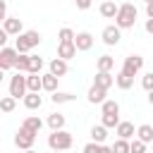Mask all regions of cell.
<instances>
[{
    "label": "cell",
    "instance_id": "47",
    "mask_svg": "<svg viewBox=\"0 0 153 153\" xmlns=\"http://www.w3.org/2000/svg\"><path fill=\"white\" fill-rule=\"evenodd\" d=\"M143 2H153V0H143Z\"/></svg>",
    "mask_w": 153,
    "mask_h": 153
},
{
    "label": "cell",
    "instance_id": "23",
    "mask_svg": "<svg viewBox=\"0 0 153 153\" xmlns=\"http://www.w3.org/2000/svg\"><path fill=\"white\" fill-rule=\"evenodd\" d=\"M136 139H141L143 143L153 141V124H139L136 127Z\"/></svg>",
    "mask_w": 153,
    "mask_h": 153
},
{
    "label": "cell",
    "instance_id": "22",
    "mask_svg": "<svg viewBox=\"0 0 153 153\" xmlns=\"http://www.w3.org/2000/svg\"><path fill=\"white\" fill-rule=\"evenodd\" d=\"M105 139H108V127H103V124H93V127H91V141H96V143H105Z\"/></svg>",
    "mask_w": 153,
    "mask_h": 153
},
{
    "label": "cell",
    "instance_id": "28",
    "mask_svg": "<svg viewBox=\"0 0 153 153\" xmlns=\"http://www.w3.org/2000/svg\"><path fill=\"white\" fill-rule=\"evenodd\" d=\"M41 69H43V57L29 53V74H41Z\"/></svg>",
    "mask_w": 153,
    "mask_h": 153
},
{
    "label": "cell",
    "instance_id": "20",
    "mask_svg": "<svg viewBox=\"0 0 153 153\" xmlns=\"http://www.w3.org/2000/svg\"><path fill=\"white\" fill-rule=\"evenodd\" d=\"M22 127H24V129H29L31 134H38V131H41V127H43V120H41V117H36V115H29V117L22 122Z\"/></svg>",
    "mask_w": 153,
    "mask_h": 153
},
{
    "label": "cell",
    "instance_id": "46",
    "mask_svg": "<svg viewBox=\"0 0 153 153\" xmlns=\"http://www.w3.org/2000/svg\"><path fill=\"white\" fill-rule=\"evenodd\" d=\"M53 153H62V151H53Z\"/></svg>",
    "mask_w": 153,
    "mask_h": 153
},
{
    "label": "cell",
    "instance_id": "42",
    "mask_svg": "<svg viewBox=\"0 0 153 153\" xmlns=\"http://www.w3.org/2000/svg\"><path fill=\"white\" fill-rule=\"evenodd\" d=\"M146 31L153 36V19H146Z\"/></svg>",
    "mask_w": 153,
    "mask_h": 153
},
{
    "label": "cell",
    "instance_id": "41",
    "mask_svg": "<svg viewBox=\"0 0 153 153\" xmlns=\"http://www.w3.org/2000/svg\"><path fill=\"white\" fill-rule=\"evenodd\" d=\"M98 153H112V146H105V143H100V151Z\"/></svg>",
    "mask_w": 153,
    "mask_h": 153
},
{
    "label": "cell",
    "instance_id": "24",
    "mask_svg": "<svg viewBox=\"0 0 153 153\" xmlns=\"http://www.w3.org/2000/svg\"><path fill=\"white\" fill-rule=\"evenodd\" d=\"M96 67H98V72H112L115 69V57L112 55H100Z\"/></svg>",
    "mask_w": 153,
    "mask_h": 153
},
{
    "label": "cell",
    "instance_id": "31",
    "mask_svg": "<svg viewBox=\"0 0 153 153\" xmlns=\"http://www.w3.org/2000/svg\"><path fill=\"white\" fill-rule=\"evenodd\" d=\"M100 124L108 127V129H115V127L120 124V115H103V117H100Z\"/></svg>",
    "mask_w": 153,
    "mask_h": 153
},
{
    "label": "cell",
    "instance_id": "32",
    "mask_svg": "<svg viewBox=\"0 0 153 153\" xmlns=\"http://www.w3.org/2000/svg\"><path fill=\"white\" fill-rule=\"evenodd\" d=\"M146 146H148V143H143L141 139L134 136V139L129 141V153H146Z\"/></svg>",
    "mask_w": 153,
    "mask_h": 153
},
{
    "label": "cell",
    "instance_id": "30",
    "mask_svg": "<svg viewBox=\"0 0 153 153\" xmlns=\"http://www.w3.org/2000/svg\"><path fill=\"white\" fill-rule=\"evenodd\" d=\"M74 31L69 29V26H62L60 31H57V38H60V43H69V41H74Z\"/></svg>",
    "mask_w": 153,
    "mask_h": 153
},
{
    "label": "cell",
    "instance_id": "3",
    "mask_svg": "<svg viewBox=\"0 0 153 153\" xmlns=\"http://www.w3.org/2000/svg\"><path fill=\"white\" fill-rule=\"evenodd\" d=\"M72 143H74V139H72V134H69L67 129H55V131L48 136L50 151H69Z\"/></svg>",
    "mask_w": 153,
    "mask_h": 153
},
{
    "label": "cell",
    "instance_id": "43",
    "mask_svg": "<svg viewBox=\"0 0 153 153\" xmlns=\"http://www.w3.org/2000/svg\"><path fill=\"white\" fill-rule=\"evenodd\" d=\"M148 103L153 105V91H148Z\"/></svg>",
    "mask_w": 153,
    "mask_h": 153
},
{
    "label": "cell",
    "instance_id": "18",
    "mask_svg": "<svg viewBox=\"0 0 153 153\" xmlns=\"http://www.w3.org/2000/svg\"><path fill=\"white\" fill-rule=\"evenodd\" d=\"M50 100H53L55 105H65V103H74L76 96L69 93V91H55V93H50Z\"/></svg>",
    "mask_w": 153,
    "mask_h": 153
},
{
    "label": "cell",
    "instance_id": "36",
    "mask_svg": "<svg viewBox=\"0 0 153 153\" xmlns=\"http://www.w3.org/2000/svg\"><path fill=\"white\" fill-rule=\"evenodd\" d=\"M98 151H100V143H96V141H88L84 146V153H98Z\"/></svg>",
    "mask_w": 153,
    "mask_h": 153
},
{
    "label": "cell",
    "instance_id": "17",
    "mask_svg": "<svg viewBox=\"0 0 153 153\" xmlns=\"http://www.w3.org/2000/svg\"><path fill=\"white\" fill-rule=\"evenodd\" d=\"M93 84L108 91V88L115 84V76H112V72H96V79H93Z\"/></svg>",
    "mask_w": 153,
    "mask_h": 153
},
{
    "label": "cell",
    "instance_id": "38",
    "mask_svg": "<svg viewBox=\"0 0 153 153\" xmlns=\"http://www.w3.org/2000/svg\"><path fill=\"white\" fill-rule=\"evenodd\" d=\"M7 19V2L5 0H0V24Z\"/></svg>",
    "mask_w": 153,
    "mask_h": 153
},
{
    "label": "cell",
    "instance_id": "26",
    "mask_svg": "<svg viewBox=\"0 0 153 153\" xmlns=\"http://www.w3.org/2000/svg\"><path fill=\"white\" fill-rule=\"evenodd\" d=\"M26 88L29 91H43V81H41V74H26Z\"/></svg>",
    "mask_w": 153,
    "mask_h": 153
},
{
    "label": "cell",
    "instance_id": "16",
    "mask_svg": "<svg viewBox=\"0 0 153 153\" xmlns=\"http://www.w3.org/2000/svg\"><path fill=\"white\" fill-rule=\"evenodd\" d=\"M22 100H24V108H26V110H38V108L43 105V98H41L36 91H26V96H24Z\"/></svg>",
    "mask_w": 153,
    "mask_h": 153
},
{
    "label": "cell",
    "instance_id": "10",
    "mask_svg": "<svg viewBox=\"0 0 153 153\" xmlns=\"http://www.w3.org/2000/svg\"><path fill=\"white\" fill-rule=\"evenodd\" d=\"M2 29H5L10 36H19V33L24 31V24H22L19 17H7V19L2 22Z\"/></svg>",
    "mask_w": 153,
    "mask_h": 153
},
{
    "label": "cell",
    "instance_id": "39",
    "mask_svg": "<svg viewBox=\"0 0 153 153\" xmlns=\"http://www.w3.org/2000/svg\"><path fill=\"white\" fill-rule=\"evenodd\" d=\"M7 38H10V33L0 26V48H5V45H7Z\"/></svg>",
    "mask_w": 153,
    "mask_h": 153
},
{
    "label": "cell",
    "instance_id": "40",
    "mask_svg": "<svg viewBox=\"0 0 153 153\" xmlns=\"http://www.w3.org/2000/svg\"><path fill=\"white\" fill-rule=\"evenodd\" d=\"M146 17L153 19V2H146Z\"/></svg>",
    "mask_w": 153,
    "mask_h": 153
},
{
    "label": "cell",
    "instance_id": "1",
    "mask_svg": "<svg viewBox=\"0 0 153 153\" xmlns=\"http://www.w3.org/2000/svg\"><path fill=\"white\" fill-rule=\"evenodd\" d=\"M41 41H43V38H41V33H38L36 29H29V31H22V33L17 36V41H14V48H17V53H22V55H29V53H31V48H36Z\"/></svg>",
    "mask_w": 153,
    "mask_h": 153
},
{
    "label": "cell",
    "instance_id": "4",
    "mask_svg": "<svg viewBox=\"0 0 153 153\" xmlns=\"http://www.w3.org/2000/svg\"><path fill=\"white\" fill-rule=\"evenodd\" d=\"M26 91H29V88H26V74H24V72H17V74L10 79V96H14V98L19 100V98L26 96Z\"/></svg>",
    "mask_w": 153,
    "mask_h": 153
},
{
    "label": "cell",
    "instance_id": "27",
    "mask_svg": "<svg viewBox=\"0 0 153 153\" xmlns=\"http://www.w3.org/2000/svg\"><path fill=\"white\" fill-rule=\"evenodd\" d=\"M100 110H103V115H120V103L105 98V100L100 103Z\"/></svg>",
    "mask_w": 153,
    "mask_h": 153
},
{
    "label": "cell",
    "instance_id": "2",
    "mask_svg": "<svg viewBox=\"0 0 153 153\" xmlns=\"http://www.w3.org/2000/svg\"><path fill=\"white\" fill-rule=\"evenodd\" d=\"M136 17H139V12H136L134 2H122V5H120V10H117L115 24H117L120 29H131V26L136 24Z\"/></svg>",
    "mask_w": 153,
    "mask_h": 153
},
{
    "label": "cell",
    "instance_id": "13",
    "mask_svg": "<svg viewBox=\"0 0 153 153\" xmlns=\"http://www.w3.org/2000/svg\"><path fill=\"white\" fill-rule=\"evenodd\" d=\"M98 10H100V17H105V19H115V17H117V10H120V5H117L115 0H103Z\"/></svg>",
    "mask_w": 153,
    "mask_h": 153
},
{
    "label": "cell",
    "instance_id": "15",
    "mask_svg": "<svg viewBox=\"0 0 153 153\" xmlns=\"http://www.w3.org/2000/svg\"><path fill=\"white\" fill-rule=\"evenodd\" d=\"M76 45H74V41H69V43H60L57 45V57H62V60H72V57H76Z\"/></svg>",
    "mask_w": 153,
    "mask_h": 153
},
{
    "label": "cell",
    "instance_id": "14",
    "mask_svg": "<svg viewBox=\"0 0 153 153\" xmlns=\"http://www.w3.org/2000/svg\"><path fill=\"white\" fill-rule=\"evenodd\" d=\"M105 96H108V91H105V88H100V86L91 84V88H88V93H86V100H88V103H93V105H96V103L100 105V103L105 100Z\"/></svg>",
    "mask_w": 153,
    "mask_h": 153
},
{
    "label": "cell",
    "instance_id": "6",
    "mask_svg": "<svg viewBox=\"0 0 153 153\" xmlns=\"http://www.w3.org/2000/svg\"><path fill=\"white\" fill-rule=\"evenodd\" d=\"M33 141H36V134H31V131H29V129H24V127H19V131L14 134V146H17V148H22V151L33 148Z\"/></svg>",
    "mask_w": 153,
    "mask_h": 153
},
{
    "label": "cell",
    "instance_id": "34",
    "mask_svg": "<svg viewBox=\"0 0 153 153\" xmlns=\"http://www.w3.org/2000/svg\"><path fill=\"white\" fill-rule=\"evenodd\" d=\"M112 153H129V141L127 139H117L112 143Z\"/></svg>",
    "mask_w": 153,
    "mask_h": 153
},
{
    "label": "cell",
    "instance_id": "8",
    "mask_svg": "<svg viewBox=\"0 0 153 153\" xmlns=\"http://www.w3.org/2000/svg\"><path fill=\"white\" fill-rule=\"evenodd\" d=\"M100 38H103V43H105V45H117V43H120V38H122V29H120L117 24H110V26H105V29H103Z\"/></svg>",
    "mask_w": 153,
    "mask_h": 153
},
{
    "label": "cell",
    "instance_id": "45",
    "mask_svg": "<svg viewBox=\"0 0 153 153\" xmlns=\"http://www.w3.org/2000/svg\"><path fill=\"white\" fill-rule=\"evenodd\" d=\"M24 153H36V151H33V148H29V151H24Z\"/></svg>",
    "mask_w": 153,
    "mask_h": 153
},
{
    "label": "cell",
    "instance_id": "33",
    "mask_svg": "<svg viewBox=\"0 0 153 153\" xmlns=\"http://www.w3.org/2000/svg\"><path fill=\"white\" fill-rule=\"evenodd\" d=\"M14 69H17V72H24V74H29V55H22V53H19Z\"/></svg>",
    "mask_w": 153,
    "mask_h": 153
},
{
    "label": "cell",
    "instance_id": "35",
    "mask_svg": "<svg viewBox=\"0 0 153 153\" xmlns=\"http://www.w3.org/2000/svg\"><path fill=\"white\" fill-rule=\"evenodd\" d=\"M141 86H143L146 91H153V72H146V74L141 76Z\"/></svg>",
    "mask_w": 153,
    "mask_h": 153
},
{
    "label": "cell",
    "instance_id": "37",
    "mask_svg": "<svg viewBox=\"0 0 153 153\" xmlns=\"http://www.w3.org/2000/svg\"><path fill=\"white\" fill-rule=\"evenodd\" d=\"M91 2H93V0H74L76 10H88V7H91Z\"/></svg>",
    "mask_w": 153,
    "mask_h": 153
},
{
    "label": "cell",
    "instance_id": "7",
    "mask_svg": "<svg viewBox=\"0 0 153 153\" xmlns=\"http://www.w3.org/2000/svg\"><path fill=\"white\" fill-rule=\"evenodd\" d=\"M17 57H19V53H17V48H0V69H14V65H17Z\"/></svg>",
    "mask_w": 153,
    "mask_h": 153
},
{
    "label": "cell",
    "instance_id": "25",
    "mask_svg": "<svg viewBox=\"0 0 153 153\" xmlns=\"http://www.w3.org/2000/svg\"><path fill=\"white\" fill-rule=\"evenodd\" d=\"M45 122H48V127L55 131V129H65V122H67V120H65V115H60V112H50Z\"/></svg>",
    "mask_w": 153,
    "mask_h": 153
},
{
    "label": "cell",
    "instance_id": "21",
    "mask_svg": "<svg viewBox=\"0 0 153 153\" xmlns=\"http://www.w3.org/2000/svg\"><path fill=\"white\" fill-rule=\"evenodd\" d=\"M115 84H117V88H122V91H127V88H131L134 86V76H129V74H124L122 69L115 74Z\"/></svg>",
    "mask_w": 153,
    "mask_h": 153
},
{
    "label": "cell",
    "instance_id": "48",
    "mask_svg": "<svg viewBox=\"0 0 153 153\" xmlns=\"http://www.w3.org/2000/svg\"><path fill=\"white\" fill-rule=\"evenodd\" d=\"M151 146H153V141H151Z\"/></svg>",
    "mask_w": 153,
    "mask_h": 153
},
{
    "label": "cell",
    "instance_id": "29",
    "mask_svg": "<svg viewBox=\"0 0 153 153\" xmlns=\"http://www.w3.org/2000/svg\"><path fill=\"white\" fill-rule=\"evenodd\" d=\"M14 108H17V98L14 96H2L0 98V110L2 112H12Z\"/></svg>",
    "mask_w": 153,
    "mask_h": 153
},
{
    "label": "cell",
    "instance_id": "11",
    "mask_svg": "<svg viewBox=\"0 0 153 153\" xmlns=\"http://www.w3.org/2000/svg\"><path fill=\"white\" fill-rule=\"evenodd\" d=\"M48 72H50V74H55V76H65V74L69 72L67 60H62V57H53V60L48 62Z\"/></svg>",
    "mask_w": 153,
    "mask_h": 153
},
{
    "label": "cell",
    "instance_id": "19",
    "mask_svg": "<svg viewBox=\"0 0 153 153\" xmlns=\"http://www.w3.org/2000/svg\"><path fill=\"white\" fill-rule=\"evenodd\" d=\"M41 81H43V91H48V93H55L57 91V81H60V76H55V74H41Z\"/></svg>",
    "mask_w": 153,
    "mask_h": 153
},
{
    "label": "cell",
    "instance_id": "9",
    "mask_svg": "<svg viewBox=\"0 0 153 153\" xmlns=\"http://www.w3.org/2000/svg\"><path fill=\"white\" fill-rule=\"evenodd\" d=\"M74 45H76L79 53H86V50L93 48V36H91L88 31H79V33L74 36Z\"/></svg>",
    "mask_w": 153,
    "mask_h": 153
},
{
    "label": "cell",
    "instance_id": "44",
    "mask_svg": "<svg viewBox=\"0 0 153 153\" xmlns=\"http://www.w3.org/2000/svg\"><path fill=\"white\" fill-rule=\"evenodd\" d=\"M2 79H5V69H0V84H2Z\"/></svg>",
    "mask_w": 153,
    "mask_h": 153
},
{
    "label": "cell",
    "instance_id": "5",
    "mask_svg": "<svg viewBox=\"0 0 153 153\" xmlns=\"http://www.w3.org/2000/svg\"><path fill=\"white\" fill-rule=\"evenodd\" d=\"M141 69H143V57H141V55H127V57H124V65H122V72H124V74L136 76Z\"/></svg>",
    "mask_w": 153,
    "mask_h": 153
},
{
    "label": "cell",
    "instance_id": "12",
    "mask_svg": "<svg viewBox=\"0 0 153 153\" xmlns=\"http://www.w3.org/2000/svg\"><path fill=\"white\" fill-rule=\"evenodd\" d=\"M115 134H117V139H127V141H131V139L136 136V129H134L131 122H120V124L115 127Z\"/></svg>",
    "mask_w": 153,
    "mask_h": 153
}]
</instances>
